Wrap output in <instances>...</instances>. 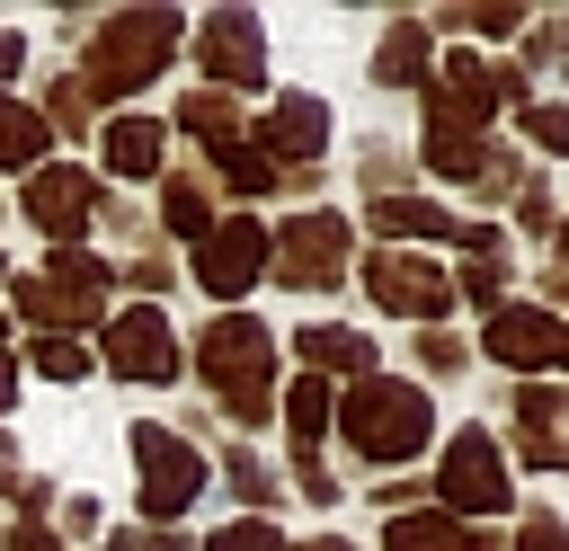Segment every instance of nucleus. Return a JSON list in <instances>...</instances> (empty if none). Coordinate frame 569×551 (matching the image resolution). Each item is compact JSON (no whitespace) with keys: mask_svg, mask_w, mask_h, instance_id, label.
I'll return each instance as SVG.
<instances>
[{"mask_svg":"<svg viewBox=\"0 0 569 551\" xmlns=\"http://www.w3.org/2000/svg\"><path fill=\"white\" fill-rule=\"evenodd\" d=\"M196 373L213 382V400H222L240 427H258V418L276 409V338H267L249 311H222V320L196 338Z\"/></svg>","mask_w":569,"mask_h":551,"instance_id":"nucleus-1","label":"nucleus"},{"mask_svg":"<svg viewBox=\"0 0 569 551\" xmlns=\"http://www.w3.org/2000/svg\"><path fill=\"white\" fill-rule=\"evenodd\" d=\"M427 427H436L427 391H418V382H382V373H365V382L347 391V409H338V435H347L365 462H409V453L427 444Z\"/></svg>","mask_w":569,"mask_h":551,"instance_id":"nucleus-2","label":"nucleus"},{"mask_svg":"<svg viewBox=\"0 0 569 551\" xmlns=\"http://www.w3.org/2000/svg\"><path fill=\"white\" fill-rule=\"evenodd\" d=\"M178 53V9H116L98 36H89V98H124V89H142L160 62Z\"/></svg>","mask_w":569,"mask_h":551,"instance_id":"nucleus-3","label":"nucleus"},{"mask_svg":"<svg viewBox=\"0 0 569 551\" xmlns=\"http://www.w3.org/2000/svg\"><path fill=\"white\" fill-rule=\"evenodd\" d=\"M9 293H18L27 320H44V338H71L80 320L107 311V258H89V249H53V258H44L36 276H18Z\"/></svg>","mask_w":569,"mask_h":551,"instance_id":"nucleus-4","label":"nucleus"},{"mask_svg":"<svg viewBox=\"0 0 569 551\" xmlns=\"http://www.w3.org/2000/svg\"><path fill=\"white\" fill-rule=\"evenodd\" d=\"M267 276H284L293 293H329L347 276V222L338 213H293L276 240H267Z\"/></svg>","mask_w":569,"mask_h":551,"instance_id":"nucleus-5","label":"nucleus"},{"mask_svg":"<svg viewBox=\"0 0 569 551\" xmlns=\"http://www.w3.org/2000/svg\"><path fill=\"white\" fill-rule=\"evenodd\" d=\"M365 293L382 311H400V320H436V311H453V267H436L418 249H373L365 258Z\"/></svg>","mask_w":569,"mask_h":551,"instance_id":"nucleus-6","label":"nucleus"},{"mask_svg":"<svg viewBox=\"0 0 569 551\" xmlns=\"http://www.w3.org/2000/svg\"><path fill=\"white\" fill-rule=\"evenodd\" d=\"M480 347H489L498 364H516V373H542V364L569 373V320L542 311V302H498L489 329H480Z\"/></svg>","mask_w":569,"mask_h":551,"instance_id":"nucleus-7","label":"nucleus"},{"mask_svg":"<svg viewBox=\"0 0 569 551\" xmlns=\"http://www.w3.org/2000/svg\"><path fill=\"white\" fill-rule=\"evenodd\" d=\"M133 471H142V507H151V515H187L196 489H204L196 444H178L169 427H133Z\"/></svg>","mask_w":569,"mask_h":551,"instance_id":"nucleus-8","label":"nucleus"},{"mask_svg":"<svg viewBox=\"0 0 569 551\" xmlns=\"http://www.w3.org/2000/svg\"><path fill=\"white\" fill-rule=\"evenodd\" d=\"M436 489H445V507H453V515H498V507H507V462H498L489 427H462V435L445 444Z\"/></svg>","mask_w":569,"mask_h":551,"instance_id":"nucleus-9","label":"nucleus"},{"mask_svg":"<svg viewBox=\"0 0 569 551\" xmlns=\"http://www.w3.org/2000/svg\"><path fill=\"white\" fill-rule=\"evenodd\" d=\"M267 276V231L240 213V222H213L204 240H196V284L213 293V302H240L249 284Z\"/></svg>","mask_w":569,"mask_h":551,"instance_id":"nucleus-10","label":"nucleus"},{"mask_svg":"<svg viewBox=\"0 0 569 551\" xmlns=\"http://www.w3.org/2000/svg\"><path fill=\"white\" fill-rule=\"evenodd\" d=\"M89 213H98V178H89V169H62V160H44V169L27 178V222H36L53 249H71V240L89 231Z\"/></svg>","mask_w":569,"mask_h":551,"instance_id":"nucleus-11","label":"nucleus"},{"mask_svg":"<svg viewBox=\"0 0 569 551\" xmlns=\"http://www.w3.org/2000/svg\"><path fill=\"white\" fill-rule=\"evenodd\" d=\"M107 364H116L124 382H178V329H169L151 302H133V311L107 320Z\"/></svg>","mask_w":569,"mask_h":551,"instance_id":"nucleus-12","label":"nucleus"},{"mask_svg":"<svg viewBox=\"0 0 569 551\" xmlns=\"http://www.w3.org/2000/svg\"><path fill=\"white\" fill-rule=\"evenodd\" d=\"M196 62H204L222 89H249V80L267 71V36H258V18H249V9H213V18L196 27Z\"/></svg>","mask_w":569,"mask_h":551,"instance_id":"nucleus-13","label":"nucleus"},{"mask_svg":"<svg viewBox=\"0 0 569 551\" xmlns=\"http://www.w3.org/2000/svg\"><path fill=\"white\" fill-rule=\"evenodd\" d=\"M516 444L533 471H569V391L560 382H525L516 391Z\"/></svg>","mask_w":569,"mask_h":551,"instance_id":"nucleus-14","label":"nucleus"},{"mask_svg":"<svg viewBox=\"0 0 569 551\" xmlns=\"http://www.w3.org/2000/svg\"><path fill=\"white\" fill-rule=\"evenodd\" d=\"M320 142H329V107H320V98H302V89H293V98H276V107H267V124H258V151H267V160H311Z\"/></svg>","mask_w":569,"mask_h":551,"instance_id":"nucleus-15","label":"nucleus"},{"mask_svg":"<svg viewBox=\"0 0 569 551\" xmlns=\"http://www.w3.org/2000/svg\"><path fill=\"white\" fill-rule=\"evenodd\" d=\"M382 551H489V533H471L462 515H391Z\"/></svg>","mask_w":569,"mask_h":551,"instance_id":"nucleus-16","label":"nucleus"},{"mask_svg":"<svg viewBox=\"0 0 569 551\" xmlns=\"http://www.w3.org/2000/svg\"><path fill=\"white\" fill-rule=\"evenodd\" d=\"M373 231H400V240H462V222L427 196H373Z\"/></svg>","mask_w":569,"mask_h":551,"instance_id":"nucleus-17","label":"nucleus"},{"mask_svg":"<svg viewBox=\"0 0 569 551\" xmlns=\"http://www.w3.org/2000/svg\"><path fill=\"white\" fill-rule=\"evenodd\" d=\"M293 347H302V364H311L320 382H329V373H356V382L373 373V338H356V329H302Z\"/></svg>","mask_w":569,"mask_h":551,"instance_id":"nucleus-18","label":"nucleus"},{"mask_svg":"<svg viewBox=\"0 0 569 551\" xmlns=\"http://www.w3.org/2000/svg\"><path fill=\"white\" fill-rule=\"evenodd\" d=\"M160 142H169V133H160L151 116H116V124H107V169H116V178H151V169H160Z\"/></svg>","mask_w":569,"mask_h":551,"instance_id":"nucleus-19","label":"nucleus"},{"mask_svg":"<svg viewBox=\"0 0 569 551\" xmlns=\"http://www.w3.org/2000/svg\"><path fill=\"white\" fill-rule=\"evenodd\" d=\"M44 142H53V124L36 116V107H18V98H0V169H44Z\"/></svg>","mask_w":569,"mask_h":551,"instance_id":"nucleus-20","label":"nucleus"},{"mask_svg":"<svg viewBox=\"0 0 569 551\" xmlns=\"http://www.w3.org/2000/svg\"><path fill=\"white\" fill-rule=\"evenodd\" d=\"M329 418H338L329 382H320V373H293V382H284V427H293V444H302V453L329 435Z\"/></svg>","mask_w":569,"mask_h":551,"instance_id":"nucleus-21","label":"nucleus"},{"mask_svg":"<svg viewBox=\"0 0 569 551\" xmlns=\"http://www.w3.org/2000/svg\"><path fill=\"white\" fill-rule=\"evenodd\" d=\"M373 80L382 89H427V36L418 27H391L382 53H373Z\"/></svg>","mask_w":569,"mask_h":551,"instance_id":"nucleus-22","label":"nucleus"},{"mask_svg":"<svg viewBox=\"0 0 569 551\" xmlns=\"http://www.w3.org/2000/svg\"><path fill=\"white\" fill-rule=\"evenodd\" d=\"M178 124L204 142V151H222V142H240V116H231V98L222 89H196L187 107H178Z\"/></svg>","mask_w":569,"mask_h":551,"instance_id":"nucleus-23","label":"nucleus"},{"mask_svg":"<svg viewBox=\"0 0 569 551\" xmlns=\"http://www.w3.org/2000/svg\"><path fill=\"white\" fill-rule=\"evenodd\" d=\"M160 222H169V231H187V240H204V231H213L204 187H196V178H169V187H160Z\"/></svg>","mask_w":569,"mask_h":551,"instance_id":"nucleus-24","label":"nucleus"},{"mask_svg":"<svg viewBox=\"0 0 569 551\" xmlns=\"http://www.w3.org/2000/svg\"><path fill=\"white\" fill-rule=\"evenodd\" d=\"M213 169H222L240 196H267V187H276V160H267L258 142H222V151H213Z\"/></svg>","mask_w":569,"mask_h":551,"instance_id":"nucleus-25","label":"nucleus"},{"mask_svg":"<svg viewBox=\"0 0 569 551\" xmlns=\"http://www.w3.org/2000/svg\"><path fill=\"white\" fill-rule=\"evenodd\" d=\"M204 551H293V542H284L276 524H258V515H240V524H222V533H213Z\"/></svg>","mask_w":569,"mask_h":551,"instance_id":"nucleus-26","label":"nucleus"},{"mask_svg":"<svg viewBox=\"0 0 569 551\" xmlns=\"http://www.w3.org/2000/svg\"><path fill=\"white\" fill-rule=\"evenodd\" d=\"M36 364H44L53 382H80V373H89V347H80V338H36Z\"/></svg>","mask_w":569,"mask_h":551,"instance_id":"nucleus-27","label":"nucleus"},{"mask_svg":"<svg viewBox=\"0 0 569 551\" xmlns=\"http://www.w3.org/2000/svg\"><path fill=\"white\" fill-rule=\"evenodd\" d=\"M44 124H89V80H53V98H44Z\"/></svg>","mask_w":569,"mask_h":551,"instance_id":"nucleus-28","label":"nucleus"},{"mask_svg":"<svg viewBox=\"0 0 569 551\" xmlns=\"http://www.w3.org/2000/svg\"><path fill=\"white\" fill-rule=\"evenodd\" d=\"M222 471H231V489H240V498H249V507H267V498H276V471H267V462H258V453H231V462H222Z\"/></svg>","mask_w":569,"mask_h":551,"instance_id":"nucleus-29","label":"nucleus"},{"mask_svg":"<svg viewBox=\"0 0 569 551\" xmlns=\"http://www.w3.org/2000/svg\"><path fill=\"white\" fill-rule=\"evenodd\" d=\"M525 133L542 151H569V107H525Z\"/></svg>","mask_w":569,"mask_h":551,"instance_id":"nucleus-30","label":"nucleus"},{"mask_svg":"<svg viewBox=\"0 0 569 551\" xmlns=\"http://www.w3.org/2000/svg\"><path fill=\"white\" fill-rule=\"evenodd\" d=\"M516 222H525V231H551V187H542V178L516 196Z\"/></svg>","mask_w":569,"mask_h":551,"instance_id":"nucleus-31","label":"nucleus"},{"mask_svg":"<svg viewBox=\"0 0 569 551\" xmlns=\"http://www.w3.org/2000/svg\"><path fill=\"white\" fill-rule=\"evenodd\" d=\"M453 27H480V36H507L516 9H453Z\"/></svg>","mask_w":569,"mask_h":551,"instance_id":"nucleus-32","label":"nucleus"},{"mask_svg":"<svg viewBox=\"0 0 569 551\" xmlns=\"http://www.w3.org/2000/svg\"><path fill=\"white\" fill-rule=\"evenodd\" d=\"M107 551H187L178 533H107Z\"/></svg>","mask_w":569,"mask_h":551,"instance_id":"nucleus-33","label":"nucleus"},{"mask_svg":"<svg viewBox=\"0 0 569 551\" xmlns=\"http://www.w3.org/2000/svg\"><path fill=\"white\" fill-rule=\"evenodd\" d=\"M516 551H569V533H560V524H551V515H533V524H525V542H516Z\"/></svg>","mask_w":569,"mask_h":551,"instance_id":"nucleus-34","label":"nucleus"},{"mask_svg":"<svg viewBox=\"0 0 569 551\" xmlns=\"http://www.w3.org/2000/svg\"><path fill=\"white\" fill-rule=\"evenodd\" d=\"M9 551H53V533H44V524H18V533H9Z\"/></svg>","mask_w":569,"mask_h":551,"instance_id":"nucleus-35","label":"nucleus"},{"mask_svg":"<svg viewBox=\"0 0 569 551\" xmlns=\"http://www.w3.org/2000/svg\"><path fill=\"white\" fill-rule=\"evenodd\" d=\"M18 62H27V36H9V27H0V80H9Z\"/></svg>","mask_w":569,"mask_h":551,"instance_id":"nucleus-36","label":"nucleus"},{"mask_svg":"<svg viewBox=\"0 0 569 551\" xmlns=\"http://www.w3.org/2000/svg\"><path fill=\"white\" fill-rule=\"evenodd\" d=\"M9 391H18V364H9V355H0V409H9Z\"/></svg>","mask_w":569,"mask_h":551,"instance_id":"nucleus-37","label":"nucleus"},{"mask_svg":"<svg viewBox=\"0 0 569 551\" xmlns=\"http://www.w3.org/2000/svg\"><path fill=\"white\" fill-rule=\"evenodd\" d=\"M302 551H347V542H302Z\"/></svg>","mask_w":569,"mask_h":551,"instance_id":"nucleus-38","label":"nucleus"},{"mask_svg":"<svg viewBox=\"0 0 569 551\" xmlns=\"http://www.w3.org/2000/svg\"><path fill=\"white\" fill-rule=\"evenodd\" d=\"M0 338H9V320H0Z\"/></svg>","mask_w":569,"mask_h":551,"instance_id":"nucleus-39","label":"nucleus"},{"mask_svg":"<svg viewBox=\"0 0 569 551\" xmlns=\"http://www.w3.org/2000/svg\"><path fill=\"white\" fill-rule=\"evenodd\" d=\"M560 249H569V231H560Z\"/></svg>","mask_w":569,"mask_h":551,"instance_id":"nucleus-40","label":"nucleus"}]
</instances>
